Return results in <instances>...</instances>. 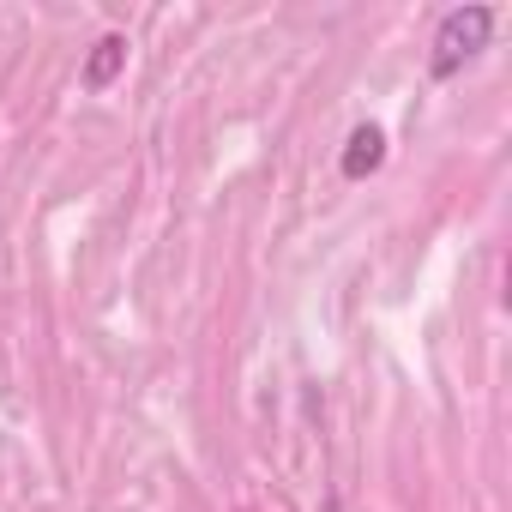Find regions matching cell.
Returning <instances> with one entry per match:
<instances>
[{
	"label": "cell",
	"mask_w": 512,
	"mask_h": 512,
	"mask_svg": "<svg viewBox=\"0 0 512 512\" xmlns=\"http://www.w3.org/2000/svg\"><path fill=\"white\" fill-rule=\"evenodd\" d=\"M380 163H386V133H380V127H356L350 145H344V157H338L344 181H368Z\"/></svg>",
	"instance_id": "3"
},
{
	"label": "cell",
	"mask_w": 512,
	"mask_h": 512,
	"mask_svg": "<svg viewBox=\"0 0 512 512\" xmlns=\"http://www.w3.org/2000/svg\"><path fill=\"white\" fill-rule=\"evenodd\" d=\"M121 73H127V37L121 31H103L91 43V55H85V73L79 79H85V91H109Z\"/></svg>",
	"instance_id": "2"
},
{
	"label": "cell",
	"mask_w": 512,
	"mask_h": 512,
	"mask_svg": "<svg viewBox=\"0 0 512 512\" xmlns=\"http://www.w3.org/2000/svg\"><path fill=\"white\" fill-rule=\"evenodd\" d=\"M488 31H494V7H452L434 31V55H428V73L434 79H452L464 73V61H476L488 49Z\"/></svg>",
	"instance_id": "1"
}]
</instances>
